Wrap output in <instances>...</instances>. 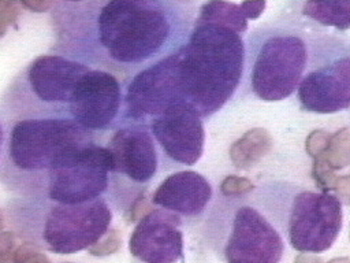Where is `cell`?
Masks as SVG:
<instances>
[{
  "label": "cell",
  "instance_id": "15",
  "mask_svg": "<svg viewBox=\"0 0 350 263\" xmlns=\"http://www.w3.org/2000/svg\"><path fill=\"white\" fill-rule=\"evenodd\" d=\"M304 18L338 32L350 29V0H304L299 8Z\"/></svg>",
  "mask_w": 350,
  "mask_h": 263
},
{
  "label": "cell",
  "instance_id": "3",
  "mask_svg": "<svg viewBox=\"0 0 350 263\" xmlns=\"http://www.w3.org/2000/svg\"><path fill=\"white\" fill-rule=\"evenodd\" d=\"M123 81L116 74L59 53L40 55L4 90L0 108L8 121L68 118L104 138L119 125Z\"/></svg>",
  "mask_w": 350,
  "mask_h": 263
},
{
  "label": "cell",
  "instance_id": "18",
  "mask_svg": "<svg viewBox=\"0 0 350 263\" xmlns=\"http://www.w3.org/2000/svg\"><path fill=\"white\" fill-rule=\"evenodd\" d=\"M256 190V185L246 177L227 175L219 186L220 196L223 197H245Z\"/></svg>",
  "mask_w": 350,
  "mask_h": 263
},
{
  "label": "cell",
  "instance_id": "13",
  "mask_svg": "<svg viewBox=\"0 0 350 263\" xmlns=\"http://www.w3.org/2000/svg\"><path fill=\"white\" fill-rule=\"evenodd\" d=\"M213 197L211 182L197 171L180 170L165 177L150 196V203L185 219H198Z\"/></svg>",
  "mask_w": 350,
  "mask_h": 263
},
{
  "label": "cell",
  "instance_id": "19",
  "mask_svg": "<svg viewBox=\"0 0 350 263\" xmlns=\"http://www.w3.org/2000/svg\"><path fill=\"white\" fill-rule=\"evenodd\" d=\"M310 174L316 186L321 192H331L334 189V184L336 179L335 171L324 162L321 156L313 159Z\"/></svg>",
  "mask_w": 350,
  "mask_h": 263
},
{
  "label": "cell",
  "instance_id": "26",
  "mask_svg": "<svg viewBox=\"0 0 350 263\" xmlns=\"http://www.w3.org/2000/svg\"><path fill=\"white\" fill-rule=\"evenodd\" d=\"M328 263H350V259L349 258H336V259L329 260Z\"/></svg>",
  "mask_w": 350,
  "mask_h": 263
},
{
  "label": "cell",
  "instance_id": "11",
  "mask_svg": "<svg viewBox=\"0 0 350 263\" xmlns=\"http://www.w3.org/2000/svg\"><path fill=\"white\" fill-rule=\"evenodd\" d=\"M145 125L156 141L161 171L194 166L201 159L205 142L204 122L191 105L174 104Z\"/></svg>",
  "mask_w": 350,
  "mask_h": 263
},
{
  "label": "cell",
  "instance_id": "12",
  "mask_svg": "<svg viewBox=\"0 0 350 263\" xmlns=\"http://www.w3.org/2000/svg\"><path fill=\"white\" fill-rule=\"evenodd\" d=\"M183 219L167 210L153 208L135 225L129 240L131 256L139 263L183 260Z\"/></svg>",
  "mask_w": 350,
  "mask_h": 263
},
{
  "label": "cell",
  "instance_id": "5",
  "mask_svg": "<svg viewBox=\"0 0 350 263\" xmlns=\"http://www.w3.org/2000/svg\"><path fill=\"white\" fill-rule=\"evenodd\" d=\"M4 214L19 238L62 255L92 248L107 236L113 222L112 205L105 196L79 204L14 196L7 200Z\"/></svg>",
  "mask_w": 350,
  "mask_h": 263
},
{
  "label": "cell",
  "instance_id": "17",
  "mask_svg": "<svg viewBox=\"0 0 350 263\" xmlns=\"http://www.w3.org/2000/svg\"><path fill=\"white\" fill-rule=\"evenodd\" d=\"M321 158L334 171L350 166V127L345 126L331 133L327 149Z\"/></svg>",
  "mask_w": 350,
  "mask_h": 263
},
{
  "label": "cell",
  "instance_id": "24",
  "mask_svg": "<svg viewBox=\"0 0 350 263\" xmlns=\"http://www.w3.org/2000/svg\"><path fill=\"white\" fill-rule=\"evenodd\" d=\"M294 263H323L321 259L316 255V253H310V252H302L299 253Z\"/></svg>",
  "mask_w": 350,
  "mask_h": 263
},
{
  "label": "cell",
  "instance_id": "7",
  "mask_svg": "<svg viewBox=\"0 0 350 263\" xmlns=\"http://www.w3.org/2000/svg\"><path fill=\"white\" fill-rule=\"evenodd\" d=\"M308 56V29L297 19L257 27L246 41L245 77L250 92L264 101L290 97L306 70Z\"/></svg>",
  "mask_w": 350,
  "mask_h": 263
},
{
  "label": "cell",
  "instance_id": "4",
  "mask_svg": "<svg viewBox=\"0 0 350 263\" xmlns=\"http://www.w3.org/2000/svg\"><path fill=\"white\" fill-rule=\"evenodd\" d=\"M168 56L180 101L191 105L202 119L221 110L245 77L242 34L198 18L186 42Z\"/></svg>",
  "mask_w": 350,
  "mask_h": 263
},
{
  "label": "cell",
  "instance_id": "25",
  "mask_svg": "<svg viewBox=\"0 0 350 263\" xmlns=\"http://www.w3.org/2000/svg\"><path fill=\"white\" fill-rule=\"evenodd\" d=\"M168 1L176 3V4H182V5H186V7H191L196 0H168Z\"/></svg>",
  "mask_w": 350,
  "mask_h": 263
},
{
  "label": "cell",
  "instance_id": "6",
  "mask_svg": "<svg viewBox=\"0 0 350 263\" xmlns=\"http://www.w3.org/2000/svg\"><path fill=\"white\" fill-rule=\"evenodd\" d=\"M253 201L298 252H324L340 233L342 201L331 192L268 181L256 189Z\"/></svg>",
  "mask_w": 350,
  "mask_h": 263
},
{
  "label": "cell",
  "instance_id": "1",
  "mask_svg": "<svg viewBox=\"0 0 350 263\" xmlns=\"http://www.w3.org/2000/svg\"><path fill=\"white\" fill-rule=\"evenodd\" d=\"M51 16L53 53L126 78L182 47L194 21L168 0H55Z\"/></svg>",
  "mask_w": 350,
  "mask_h": 263
},
{
  "label": "cell",
  "instance_id": "16",
  "mask_svg": "<svg viewBox=\"0 0 350 263\" xmlns=\"http://www.w3.org/2000/svg\"><path fill=\"white\" fill-rule=\"evenodd\" d=\"M197 18L227 26L239 34L247 30V19L241 5L228 0H206L200 7Z\"/></svg>",
  "mask_w": 350,
  "mask_h": 263
},
{
  "label": "cell",
  "instance_id": "21",
  "mask_svg": "<svg viewBox=\"0 0 350 263\" xmlns=\"http://www.w3.org/2000/svg\"><path fill=\"white\" fill-rule=\"evenodd\" d=\"M241 8L246 19H257L264 12L267 0H243L241 1Z\"/></svg>",
  "mask_w": 350,
  "mask_h": 263
},
{
  "label": "cell",
  "instance_id": "14",
  "mask_svg": "<svg viewBox=\"0 0 350 263\" xmlns=\"http://www.w3.org/2000/svg\"><path fill=\"white\" fill-rule=\"evenodd\" d=\"M272 147L273 138L271 133L264 127H253L231 144L230 160L238 170H250L271 152Z\"/></svg>",
  "mask_w": 350,
  "mask_h": 263
},
{
  "label": "cell",
  "instance_id": "27",
  "mask_svg": "<svg viewBox=\"0 0 350 263\" xmlns=\"http://www.w3.org/2000/svg\"><path fill=\"white\" fill-rule=\"evenodd\" d=\"M60 1H66V3H82L86 0H60Z\"/></svg>",
  "mask_w": 350,
  "mask_h": 263
},
{
  "label": "cell",
  "instance_id": "23",
  "mask_svg": "<svg viewBox=\"0 0 350 263\" xmlns=\"http://www.w3.org/2000/svg\"><path fill=\"white\" fill-rule=\"evenodd\" d=\"M7 116L4 115L3 110L0 108V159H1V153H3V148H4V142H5V136H7Z\"/></svg>",
  "mask_w": 350,
  "mask_h": 263
},
{
  "label": "cell",
  "instance_id": "10",
  "mask_svg": "<svg viewBox=\"0 0 350 263\" xmlns=\"http://www.w3.org/2000/svg\"><path fill=\"white\" fill-rule=\"evenodd\" d=\"M309 56L297 88L301 110L335 114L350 108V40L308 30Z\"/></svg>",
  "mask_w": 350,
  "mask_h": 263
},
{
  "label": "cell",
  "instance_id": "9",
  "mask_svg": "<svg viewBox=\"0 0 350 263\" xmlns=\"http://www.w3.org/2000/svg\"><path fill=\"white\" fill-rule=\"evenodd\" d=\"M109 152L107 199L119 211L144 200L150 182L161 171L156 141L144 123H119L105 137Z\"/></svg>",
  "mask_w": 350,
  "mask_h": 263
},
{
  "label": "cell",
  "instance_id": "22",
  "mask_svg": "<svg viewBox=\"0 0 350 263\" xmlns=\"http://www.w3.org/2000/svg\"><path fill=\"white\" fill-rule=\"evenodd\" d=\"M332 190H335V193H336L335 196L342 203L350 205V174L336 177Z\"/></svg>",
  "mask_w": 350,
  "mask_h": 263
},
{
  "label": "cell",
  "instance_id": "2",
  "mask_svg": "<svg viewBox=\"0 0 350 263\" xmlns=\"http://www.w3.org/2000/svg\"><path fill=\"white\" fill-rule=\"evenodd\" d=\"M108 177L109 152L104 138L72 119L8 121L0 184L15 197L86 203L107 197Z\"/></svg>",
  "mask_w": 350,
  "mask_h": 263
},
{
  "label": "cell",
  "instance_id": "8",
  "mask_svg": "<svg viewBox=\"0 0 350 263\" xmlns=\"http://www.w3.org/2000/svg\"><path fill=\"white\" fill-rule=\"evenodd\" d=\"M205 231L226 263H279L284 252L279 230L246 196H220L208 212Z\"/></svg>",
  "mask_w": 350,
  "mask_h": 263
},
{
  "label": "cell",
  "instance_id": "20",
  "mask_svg": "<svg viewBox=\"0 0 350 263\" xmlns=\"http://www.w3.org/2000/svg\"><path fill=\"white\" fill-rule=\"evenodd\" d=\"M329 137H331V133L327 132V130H323V129L312 130L308 134L306 140H305V151H306V153L312 159H316V158L321 156L324 153V151L327 149Z\"/></svg>",
  "mask_w": 350,
  "mask_h": 263
}]
</instances>
